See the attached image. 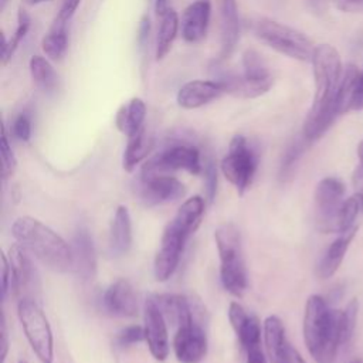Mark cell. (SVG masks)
Here are the masks:
<instances>
[{
  "mask_svg": "<svg viewBox=\"0 0 363 363\" xmlns=\"http://www.w3.org/2000/svg\"><path fill=\"white\" fill-rule=\"evenodd\" d=\"M315 95L303 123V139L311 143L318 140L333 123L337 111V91L343 65L337 50L330 44L315 45L312 54Z\"/></svg>",
  "mask_w": 363,
  "mask_h": 363,
  "instance_id": "obj_1",
  "label": "cell"
},
{
  "mask_svg": "<svg viewBox=\"0 0 363 363\" xmlns=\"http://www.w3.org/2000/svg\"><path fill=\"white\" fill-rule=\"evenodd\" d=\"M14 240L44 267L54 272L72 271V248L43 221L21 216L11 225Z\"/></svg>",
  "mask_w": 363,
  "mask_h": 363,
  "instance_id": "obj_2",
  "label": "cell"
},
{
  "mask_svg": "<svg viewBox=\"0 0 363 363\" xmlns=\"http://www.w3.org/2000/svg\"><path fill=\"white\" fill-rule=\"evenodd\" d=\"M303 342L316 363H335L340 343V311L329 308L320 295H311L303 312Z\"/></svg>",
  "mask_w": 363,
  "mask_h": 363,
  "instance_id": "obj_3",
  "label": "cell"
},
{
  "mask_svg": "<svg viewBox=\"0 0 363 363\" xmlns=\"http://www.w3.org/2000/svg\"><path fill=\"white\" fill-rule=\"evenodd\" d=\"M214 240L220 258V281L227 292L241 298L248 288V277L240 231L231 223L221 224L214 231Z\"/></svg>",
  "mask_w": 363,
  "mask_h": 363,
  "instance_id": "obj_4",
  "label": "cell"
},
{
  "mask_svg": "<svg viewBox=\"0 0 363 363\" xmlns=\"http://www.w3.org/2000/svg\"><path fill=\"white\" fill-rule=\"evenodd\" d=\"M254 34L272 50L298 61H311L315 45L302 31L284 23L259 18L254 24Z\"/></svg>",
  "mask_w": 363,
  "mask_h": 363,
  "instance_id": "obj_5",
  "label": "cell"
},
{
  "mask_svg": "<svg viewBox=\"0 0 363 363\" xmlns=\"http://www.w3.org/2000/svg\"><path fill=\"white\" fill-rule=\"evenodd\" d=\"M17 316L24 335L41 363H54V337L50 322L34 298H21Z\"/></svg>",
  "mask_w": 363,
  "mask_h": 363,
  "instance_id": "obj_6",
  "label": "cell"
},
{
  "mask_svg": "<svg viewBox=\"0 0 363 363\" xmlns=\"http://www.w3.org/2000/svg\"><path fill=\"white\" fill-rule=\"evenodd\" d=\"M258 166V157L248 140L242 135H235L230 140L228 152L221 160L224 177L242 196L251 186Z\"/></svg>",
  "mask_w": 363,
  "mask_h": 363,
  "instance_id": "obj_7",
  "label": "cell"
},
{
  "mask_svg": "<svg viewBox=\"0 0 363 363\" xmlns=\"http://www.w3.org/2000/svg\"><path fill=\"white\" fill-rule=\"evenodd\" d=\"M186 170L191 174H199L203 170L200 152L194 146L174 145L166 150L157 153L145 162L140 170V176L170 174V172Z\"/></svg>",
  "mask_w": 363,
  "mask_h": 363,
  "instance_id": "obj_8",
  "label": "cell"
},
{
  "mask_svg": "<svg viewBox=\"0 0 363 363\" xmlns=\"http://www.w3.org/2000/svg\"><path fill=\"white\" fill-rule=\"evenodd\" d=\"M345 183L328 176L319 180L313 194L316 225L323 233H336V218L342 203L345 201Z\"/></svg>",
  "mask_w": 363,
  "mask_h": 363,
  "instance_id": "obj_9",
  "label": "cell"
},
{
  "mask_svg": "<svg viewBox=\"0 0 363 363\" xmlns=\"http://www.w3.org/2000/svg\"><path fill=\"white\" fill-rule=\"evenodd\" d=\"M207 333L204 322L191 319L176 328L173 350L180 363H199L207 354Z\"/></svg>",
  "mask_w": 363,
  "mask_h": 363,
  "instance_id": "obj_10",
  "label": "cell"
},
{
  "mask_svg": "<svg viewBox=\"0 0 363 363\" xmlns=\"http://www.w3.org/2000/svg\"><path fill=\"white\" fill-rule=\"evenodd\" d=\"M187 238V234L182 233L170 223L164 227L160 238V247L153 261V274L157 281L164 282L174 274L179 267Z\"/></svg>",
  "mask_w": 363,
  "mask_h": 363,
  "instance_id": "obj_11",
  "label": "cell"
},
{
  "mask_svg": "<svg viewBox=\"0 0 363 363\" xmlns=\"http://www.w3.org/2000/svg\"><path fill=\"white\" fill-rule=\"evenodd\" d=\"M143 330L150 354L159 362L166 360L170 349L167 320L155 296L146 298L143 303Z\"/></svg>",
  "mask_w": 363,
  "mask_h": 363,
  "instance_id": "obj_12",
  "label": "cell"
},
{
  "mask_svg": "<svg viewBox=\"0 0 363 363\" xmlns=\"http://www.w3.org/2000/svg\"><path fill=\"white\" fill-rule=\"evenodd\" d=\"M186 193L184 184L170 174H156L139 179L138 194L146 206L176 201Z\"/></svg>",
  "mask_w": 363,
  "mask_h": 363,
  "instance_id": "obj_13",
  "label": "cell"
},
{
  "mask_svg": "<svg viewBox=\"0 0 363 363\" xmlns=\"http://www.w3.org/2000/svg\"><path fill=\"white\" fill-rule=\"evenodd\" d=\"M9 262L11 268V284L10 289L21 298H34L33 289L38 286V275L31 264L28 252L16 242L9 248Z\"/></svg>",
  "mask_w": 363,
  "mask_h": 363,
  "instance_id": "obj_14",
  "label": "cell"
},
{
  "mask_svg": "<svg viewBox=\"0 0 363 363\" xmlns=\"http://www.w3.org/2000/svg\"><path fill=\"white\" fill-rule=\"evenodd\" d=\"M102 306L111 316H135L138 312V298L132 284L125 278L112 282L104 292Z\"/></svg>",
  "mask_w": 363,
  "mask_h": 363,
  "instance_id": "obj_15",
  "label": "cell"
},
{
  "mask_svg": "<svg viewBox=\"0 0 363 363\" xmlns=\"http://www.w3.org/2000/svg\"><path fill=\"white\" fill-rule=\"evenodd\" d=\"M72 271L82 281H89L96 272V252L94 240L85 227H79L72 238Z\"/></svg>",
  "mask_w": 363,
  "mask_h": 363,
  "instance_id": "obj_16",
  "label": "cell"
},
{
  "mask_svg": "<svg viewBox=\"0 0 363 363\" xmlns=\"http://www.w3.org/2000/svg\"><path fill=\"white\" fill-rule=\"evenodd\" d=\"M216 81H218L223 85L224 92L241 99L261 96L267 94L274 84L272 75L267 78H251L244 74H231V72H225L217 77Z\"/></svg>",
  "mask_w": 363,
  "mask_h": 363,
  "instance_id": "obj_17",
  "label": "cell"
},
{
  "mask_svg": "<svg viewBox=\"0 0 363 363\" xmlns=\"http://www.w3.org/2000/svg\"><path fill=\"white\" fill-rule=\"evenodd\" d=\"M223 92V85L216 79H194L179 89L176 101L184 109H196L217 99Z\"/></svg>",
  "mask_w": 363,
  "mask_h": 363,
  "instance_id": "obj_18",
  "label": "cell"
},
{
  "mask_svg": "<svg viewBox=\"0 0 363 363\" xmlns=\"http://www.w3.org/2000/svg\"><path fill=\"white\" fill-rule=\"evenodd\" d=\"M262 339L269 363H288L291 345L286 340L285 326L277 315L265 318L262 325Z\"/></svg>",
  "mask_w": 363,
  "mask_h": 363,
  "instance_id": "obj_19",
  "label": "cell"
},
{
  "mask_svg": "<svg viewBox=\"0 0 363 363\" xmlns=\"http://www.w3.org/2000/svg\"><path fill=\"white\" fill-rule=\"evenodd\" d=\"M211 14L210 0H196L182 16V35L187 43H199L207 34Z\"/></svg>",
  "mask_w": 363,
  "mask_h": 363,
  "instance_id": "obj_20",
  "label": "cell"
},
{
  "mask_svg": "<svg viewBox=\"0 0 363 363\" xmlns=\"http://www.w3.org/2000/svg\"><path fill=\"white\" fill-rule=\"evenodd\" d=\"M357 230H359L357 225H354L349 231L339 234V237L336 240H333L330 242V245L326 248V251L322 255V258L318 264V268H316V274L320 279H328L336 274V271L339 269V267L342 265V262L345 259V255H346L352 241L356 237Z\"/></svg>",
  "mask_w": 363,
  "mask_h": 363,
  "instance_id": "obj_21",
  "label": "cell"
},
{
  "mask_svg": "<svg viewBox=\"0 0 363 363\" xmlns=\"http://www.w3.org/2000/svg\"><path fill=\"white\" fill-rule=\"evenodd\" d=\"M220 20H221V50L218 61L227 60L238 41L240 23L235 0H220Z\"/></svg>",
  "mask_w": 363,
  "mask_h": 363,
  "instance_id": "obj_22",
  "label": "cell"
},
{
  "mask_svg": "<svg viewBox=\"0 0 363 363\" xmlns=\"http://www.w3.org/2000/svg\"><path fill=\"white\" fill-rule=\"evenodd\" d=\"M132 245V220L126 206H118L109 228V254L121 257Z\"/></svg>",
  "mask_w": 363,
  "mask_h": 363,
  "instance_id": "obj_23",
  "label": "cell"
},
{
  "mask_svg": "<svg viewBox=\"0 0 363 363\" xmlns=\"http://www.w3.org/2000/svg\"><path fill=\"white\" fill-rule=\"evenodd\" d=\"M146 118V105L140 98H132L128 105H122L116 113L115 123L121 133L132 136L143 129Z\"/></svg>",
  "mask_w": 363,
  "mask_h": 363,
  "instance_id": "obj_24",
  "label": "cell"
},
{
  "mask_svg": "<svg viewBox=\"0 0 363 363\" xmlns=\"http://www.w3.org/2000/svg\"><path fill=\"white\" fill-rule=\"evenodd\" d=\"M204 207L206 200L201 196H193L179 207L177 213L169 223L182 233L190 235L197 228L204 213Z\"/></svg>",
  "mask_w": 363,
  "mask_h": 363,
  "instance_id": "obj_25",
  "label": "cell"
},
{
  "mask_svg": "<svg viewBox=\"0 0 363 363\" xmlns=\"http://www.w3.org/2000/svg\"><path fill=\"white\" fill-rule=\"evenodd\" d=\"M153 140L146 135L145 128L132 136H128V143L123 152L122 166L126 172H133L135 167L150 153Z\"/></svg>",
  "mask_w": 363,
  "mask_h": 363,
  "instance_id": "obj_26",
  "label": "cell"
},
{
  "mask_svg": "<svg viewBox=\"0 0 363 363\" xmlns=\"http://www.w3.org/2000/svg\"><path fill=\"white\" fill-rule=\"evenodd\" d=\"M67 24L68 23L54 18L51 27L48 28V31L41 40V48L50 60L58 61L64 57L67 51V47H68Z\"/></svg>",
  "mask_w": 363,
  "mask_h": 363,
  "instance_id": "obj_27",
  "label": "cell"
},
{
  "mask_svg": "<svg viewBox=\"0 0 363 363\" xmlns=\"http://www.w3.org/2000/svg\"><path fill=\"white\" fill-rule=\"evenodd\" d=\"M177 30H179V16L173 9H169L162 16L159 31H157L156 50H155V55L157 61L164 58L170 51L173 41L177 35Z\"/></svg>",
  "mask_w": 363,
  "mask_h": 363,
  "instance_id": "obj_28",
  "label": "cell"
},
{
  "mask_svg": "<svg viewBox=\"0 0 363 363\" xmlns=\"http://www.w3.org/2000/svg\"><path fill=\"white\" fill-rule=\"evenodd\" d=\"M360 75H362V72L353 64H349L343 69L340 86H339V91H337V111H339V115L352 111V105H353V101H354V96H356V92H357Z\"/></svg>",
  "mask_w": 363,
  "mask_h": 363,
  "instance_id": "obj_29",
  "label": "cell"
},
{
  "mask_svg": "<svg viewBox=\"0 0 363 363\" xmlns=\"http://www.w3.org/2000/svg\"><path fill=\"white\" fill-rule=\"evenodd\" d=\"M34 84L44 92H51L58 85V75L50 61L41 55H33L28 62Z\"/></svg>",
  "mask_w": 363,
  "mask_h": 363,
  "instance_id": "obj_30",
  "label": "cell"
},
{
  "mask_svg": "<svg viewBox=\"0 0 363 363\" xmlns=\"http://www.w3.org/2000/svg\"><path fill=\"white\" fill-rule=\"evenodd\" d=\"M363 211V196L359 191H354L352 196L345 199L342 203L337 218H336V233L342 234L354 227V221L359 214Z\"/></svg>",
  "mask_w": 363,
  "mask_h": 363,
  "instance_id": "obj_31",
  "label": "cell"
},
{
  "mask_svg": "<svg viewBox=\"0 0 363 363\" xmlns=\"http://www.w3.org/2000/svg\"><path fill=\"white\" fill-rule=\"evenodd\" d=\"M30 26H31L30 14L24 9L20 7L18 13H17V27H16L10 41H6L4 34H1V38H3V44H1V64L3 65H6L11 60V57L14 55L16 50L18 48L21 40L28 33Z\"/></svg>",
  "mask_w": 363,
  "mask_h": 363,
  "instance_id": "obj_32",
  "label": "cell"
},
{
  "mask_svg": "<svg viewBox=\"0 0 363 363\" xmlns=\"http://www.w3.org/2000/svg\"><path fill=\"white\" fill-rule=\"evenodd\" d=\"M357 313H359V301L357 298H352L346 306L340 311V343L342 347L347 346L356 330L357 325Z\"/></svg>",
  "mask_w": 363,
  "mask_h": 363,
  "instance_id": "obj_33",
  "label": "cell"
},
{
  "mask_svg": "<svg viewBox=\"0 0 363 363\" xmlns=\"http://www.w3.org/2000/svg\"><path fill=\"white\" fill-rule=\"evenodd\" d=\"M235 335L245 352L248 349L261 346V325L255 316L248 315L245 322L235 330Z\"/></svg>",
  "mask_w": 363,
  "mask_h": 363,
  "instance_id": "obj_34",
  "label": "cell"
},
{
  "mask_svg": "<svg viewBox=\"0 0 363 363\" xmlns=\"http://www.w3.org/2000/svg\"><path fill=\"white\" fill-rule=\"evenodd\" d=\"M242 74L251 78H267L271 72L264 61V58L252 48H248L242 54Z\"/></svg>",
  "mask_w": 363,
  "mask_h": 363,
  "instance_id": "obj_35",
  "label": "cell"
},
{
  "mask_svg": "<svg viewBox=\"0 0 363 363\" xmlns=\"http://www.w3.org/2000/svg\"><path fill=\"white\" fill-rule=\"evenodd\" d=\"M0 152H1V177L3 180H7L9 177H11L16 172L17 167V159L14 156V152L10 146L6 129L3 128V133H1V146H0Z\"/></svg>",
  "mask_w": 363,
  "mask_h": 363,
  "instance_id": "obj_36",
  "label": "cell"
},
{
  "mask_svg": "<svg viewBox=\"0 0 363 363\" xmlns=\"http://www.w3.org/2000/svg\"><path fill=\"white\" fill-rule=\"evenodd\" d=\"M305 143H308L305 139L302 140H295L285 152L284 159H282V164H281V177H288L289 174H292L294 167L296 166L299 157L302 156L303 150H305Z\"/></svg>",
  "mask_w": 363,
  "mask_h": 363,
  "instance_id": "obj_37",
  "label": "cell"
},
{
  "mask_svg": "<svg viewBox=\"0 0 363 363\" xmlns=\"http://www.w3.org/2000/svg\"><path fill=\"white\" fill-rule=\"evenodd\" d=\"M140 340H145V330H143V326H139V325L128 326L122 329L116 336V343L119 347H128Z\"/></svg>",
  "mask_w": 363,
  "mask_h": 363,
  "instance_id": "obj_38",
  "label": "cell"
},
{
  "mask_svg": "<svg viewBox=\"0 0 363 363\" xmlns=\"http://www.w3.org/2000/svg\"><path fill=\"white\" fill-rule=\"evenodd\" d=\"M204 183H206V196L208 203H211L217 193V169L213 160H208L204 164Z\"/></svg>",
  "mask_w": 363,
  "mask_h": 363,
  "instance_id": "obj_39",
  "label": "cell"
},
{
  "mask_svg": "<svg viewBox=\"0 0 363 363\" xmlns=\"http://www.w3.org/2000/svg\"><path fill=\"white\" fill-rule=\"evenodd\" d=\"M11 132H13L16 139H18L21 142H28L30 138H31V121H30V118L26 113H20L13 122Z\"/></svg>",
  "mask_w": 363,
  "mask_h": 363,
  "instance_id": "obj_40",
  "label": "cell"
},
{
  "mask_svg": "<svg viewBox=\"0 0 363 363\" xmlns=\"http://www.w3.org/2000/svg\"><path fill=\"white\" fill-rule=\"evenodd\" d=\"M247 318H248V313L245 312L242 305H240L238 302H231L230 303V306H228V320H230L234 332L245 322Z\"/></svg>",
  "mask_w": 363,
  "mask_h": 363,
  "instance_id": "obj_41",
  "label": "cell"
},
{
  "mask_svg": "<svg viewBox=\"0 0 363 363\" xmlns=\"http://www.w3.org/2000/svg\"><path fill=\"white\" fill-rule=\"evenodd\" d=\"M1 299L4 301L9 291H10V284H11V268L9 258L4 252H1Z\"/></svg>",
  "mask_w": 363,
  "mask_h": 363,
  "instance_id": "obj_42",
  "label": "cell"
},
{
  "mask_svg": "<svg viewBox=\"0 0 363 363\" xmlns=\"http://www.w3.org/2000/svg\"><path fill=\"white\" fill-rule=\"evenodd\" d=\"M79 3H81V0H62L61 7H60L55 18L60 20V21L68 23L72 18V16L75 14Z\"/></svg>",
  "mask_w": 363,
  "mask_h": 363,
  "instance_id": "obj_43",
  "label": "cell"
},
{
  "mask_svg": "<svg viewBox=\"0 0 363 363\" xmlns=\"http://www.w3.org/2000/svg\"><path fill=\"white\" fill-rule=\"evenodd\" d=\"M335 7L343 13H356L363 10V0H332Z\"/></svg>",
  "mask_w": 363,
  "mask_h": 363,
  "instance_id": "obj_44",
  "label": "cell"
},
{
  "mask_svg": "<svg viewBox=\"0 0 363 363\" xmlns=\"http://www.w3.org/2000/svg\"><path fill=\"white\" fill-rule=\"evenodd\" d=\"M0 346H1V352H0V357H1V363H4L7 352H9V333H7V326H6V318L4 313H1V332H0Z\"/></svg>",
  "mask_w": 363,
  "mask_h": 363,
  "instance_id": "obj_45",
  "label": "cell"
},
{
  "mask_svg": "<svg viewBox=\"0 0 363 363\" xmlns=\"http://www.w3.org/2000/svg\"><path fill=\"white\" fill-rule=\"evenodd\" d=\"M245 353H247L245 363H269V362H268V357H265V354H264L261 346L248 349Z\"/></svg>",
  "mask_w": 363,
  "mask_h": 363,
  "instance_id": "obj_46",
  "label": "cell"
},
{
  "mask_svg": "<svg viewBox=\"0 0 363 363\" xmlns=\"http://www.w3.org/2000/svg\"><path fill=\"white\" fill-rule=\"evenodd\" d=\"M149 31H150V21H149V17L147 16H143L140 23H139V30H138V38H139V43H145L147 35H149Z\"/></svg>",
  "mask_w": 363,
  "mask_h": 363,
  "instance_id": "obj_47",
  "label": "cell"
},
{
  "mask_svg": "<svg viewBox=\"0 0 363 363\" xmlns=\"http://www.w3.org/2000/svg\"><path fill=\"white\" fill-rule=\"evenodd\" d=\"M363 109V71L360 75V81H359V86H357V92L352 105V111H360Z\"/></svg>",
  "mask_w": 363,
  "mask_h": 363,
  "instance_id": "obj_48",
  "label": "cell"
},
{
  "mask_svg": "<svg viewBox=\"0 0 363 363\" xmlns=\"http://www.w3.org/2000/svg\"><path fill=\"white\" fill-rule=\"evenodd\" d=\"M353 186L356 187V191H359L363 196V167L357 164V167L353 172Z\"/></svg>",
  "mask_w": 363,
  "mask_h": 363,
  "instance_id": "obj_49",
  "label": "cell"
},
{
  "mask_svg": "<svg viewBox=\"0 0 363 363\" xmlns=\"http://www.w3.org/2000/svg\"><path fill=\"white\" fill-rule=\"evenodd\" d=\"M288 363H306L305 359L301 356V353L295 349V347H289V357H288Z\"/></svg>",
  "mask_w": 363,
  "mask_h": 363,
  "instance_id": "obj_50",
  "label": "cell"
},
{
  "mask_svg": "<svg viewBox=\"0 0 363 363\" xmlns=\"http://www.w3.org/2000/svg\"><path fill=\"white\" fill-rule=\"evenodd\" d=\"M167 4H169V0H155V11H156V14L162 17L169 10Z\"/></svg>",
  "mask_w": 363,
  "mask_h": 363,
  "instance_id": "obj_51",
  "label": "cell"
},
{
  "mask_svg": "<svg viewBox=\"0 0 363 363\" xmlns=\"http://www.w3.org/2000/svg\"><path fill=\"white\" fill-rule=\"evenodd\" d=\"M357 157H359V166L363 167V139L357 145Z\"/></svg>",
  "mask_w": 363,
  "mask_h": 363,
  "instance_id": "obj_52",
  "label": "cell"
},
{
  "mask_svg": "<svg viewBox=\"0 0 363 363\" xmlns=\"http://www.w3.org/2000/svg\"><path fill=\"white\" fill-rule=\"evenodd\" d=\"M309 3H311V6H312L315 10H320L322 6H323V3H325V0H309Z\"/></svg>",
  "mask_w": 363,
  "mask_h": 363,
  "instance_id": "obj_53",
  "label": "cell"
},
{
  "mask_svg": "<svg viewBox=\"0 0 363 363\" xmlns=\"http://www.w3.org/2000/svg\"><path fill=\"white\" fill-rule=\"evenodd\" d=\"M26 3H28V4H40V3H44V1H50V0H24Z\"/></svg>",
  "mask_w": 363,
  "mask_h": 363,
  "instance_id": "obj_54",
  "label": "cell"
},
{
  "mask_svg": "<svg viewBox=\"0 0 363 363\" xmlns=\"http://www.w3.org/2000/svg\"><path fill=\"white\" fill-rule=\"evenodd\" d=\"M7 1H9V0H0V10H4V9H6Z\"/></svg>",
  "mask_w": 363,
  "mask_h": 363,
  "instance_id": "obj_55",
  "label": "cell"
},
{
  "mask_svg": "<svg viewBox=\"0 0 363 363\" xmlns=\"http://www.w3.org/2000/svg\"><path fill=\"white\" fill-rule=\"evenodd\" d=\"M349 363H363V360L360 359V357H356V359H353V360H350Z\"/></svg>",
  "mask_w": 363,
  "mask_h": 363,
  "instance_id": "obj_56",
  "label": "cell"
},
{
  "mask_svg": "<svg viewBox=\"0 0 363 363\" xmlns=\"http://www.w3.org/2000/svg\"><path fill=\"white\" fill-rule=\"evenodd\" d=\"M20 363H26V362H20Z\"/></svg>",
  "mask_w": 363,
  "mask_h": 363,
  "instance_id": "obj_57",
  "label": "cell"
}]
</instances>
